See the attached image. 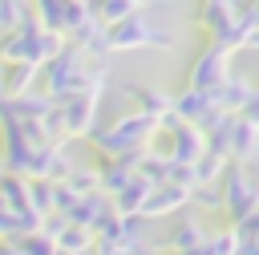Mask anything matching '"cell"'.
Wrapping results in <instances>:
<instances>
[{
    "label": "cell",
    "instance_id": "6da1fadb",
    "mask_svg": "<svg viewBox=\"0 0 259 255\" xmlns=\"http://www.w3.org/2000/svg\"><path fill=\"white\" fill-rule=\"evenodd\" d=\"M154 130H158V121L134 109V113H125L117 125H109V130L93 134V150H101L105 158H125V154L146 150V142L154 138Z\"/></svg>",
    "mask_w": 259,
    "mask_h": 255
},
{
    "label": "cell",
    "instance_id": "7a4b0ae2",
    "mask_svg": "<svg viewBox=\"0 0 259 255\" xmlns=\"http://www.w3.org/2000/svg\"><path fill=\"white\" fill-rule=\"evenodd\" d=\"M219 190H223V210L231 215V227L259 206V174L247 162L227 166V174L219 178Z\"/></svg>",
    "mask_w": 259,
    "mask_h": 255
},
{
    "label": "cell",
    "instance_id": "3957f363",
    "mask_svg": "<svg viewBox=\"0 0 259 255\" xmlns=\"http://www.w3.org/2000/svg\"><path fill=\"white\" fill-rule=\"evenodd\" d=\"M150 45L166 49V45H174V36H170V32H158V28H154L146 16H138V12L105 28V49H150Z\"/></svg>",
    "mask_w": 259,
    "mask_h": 255
},
{
    "label": "cell",
    "instance_id": "277c9868",
    "mask_svg": "<svg viewBox=\"0 0 259 255\" xmlns=\"http://www.w3.org/2000/svg\"><path fill=\"white\" fill-rule=\"evenodd\" d=\"M227 65H231V49L210 40V45L190 61V69H186V85H190V89H214L219 81H227Z\"/></svg>",
    "mask_w": 259,
    "mask_h": 255
},
{
    "label": "cell",
    "instance_id": "5b68a950",
    "mask_svg": "<svg viewBox=\"0 0 259 255\" xmlns=\"http://www.w3.org/2000/svg\"><path fill=\"white\" fill-rule=\"evenodd\" d=\"M101 85L105 81H97V85H89V89H81V93H73V97H65L61 101V117H65V134H73V138H85L89 134V125H93V105H97V97H101Z\"/></svg>",
    "mask_w": 259,
    "mask_h": 255
},
{
    "label": "cell",
    "instance_id": "8992f818",
    "mask_svg": "<svg viewBox=\"0 0 259 255\" xmlns=\"http://www.w3.org/2000/svg\"><path fill=\"white\" fill-rule=\"evenodd\" d=\"M190 198H194V190H190V186H182V182H158V186L146 194V202H142V215H138V219H158V215H170V210L186 206Z\"/></svg>",
    "mask_w": 259,
    "mask_h": 255
},
{
    "label": "cell",
    "instance_id": "52a82bcc",
    "mask_svg": "<svg viewBox=\"0 0 259 255\" xmlns=\"http://www.w3.org/2000/svg\"><path fill=\"white\" fill-rule=\"evenodd\" d=\"M210 93V101H214V109H223V113H243L247 109V101L255 97V89L243 81V77H227V81H219L214 89H206Z\"/></svg>",
    "mask_w": 259,
    "mask_h": 255
},
{
    "label": "cell",
    "instance_id": "ba28073f",
    "mask_svg": "<svg viewBox=\"0 0 259 255\" xmlns=\"http://www.w3.org/2000/svg\"><path fill=\"white\" fill-rule=\"evenodd\" d=\"M210 113H214V101H210L206 89H190V85H186L182 93H174V117H178V121L202 125Z\"/></svg>",
    "mask_w": 259,
    "mask_h": 255
},
{
    "label": "cell",
    "instance_id": "9c48e42d",
    "mask_svg": "<svg viewBox=\"0 0 259 255\" xmlns=\"http://www.w3.org/2000/svg\"><path fill=\"white\" fill-rule=\"evenodd\" d=\"M255 150H259V125L251 121V117H235V125H231V142H227V154L235 158V162H251L255 158Z\"/></svg>",
    "mask_w": 259,
    "mask_h": 255
},
{
    "label": "cell",
    "instance_id": "30bf717a",
    "mask_svg": "<svg viewBox=\"0 0 259 255\" xmlns=\"http://www.w3.org/2000/svg\"><path fill=\"white\" fill-rule=\"evenodd\" d=\"M206 235H210V231H206L198 219H182V223L170 231V251H174V255H182V251H198V247L206 243Z\"/></svg>",
    "mask_w": 259,
    "mask_h": 255
},
{
    "label": "cell",
    "instance_id": "8fae6325",
    "mask_svg": "<svg viewBox=\"0 0 259 255\" xmlns=\"http://www.w3.org/2000/svg\"><path fill=\"white\" fill-rule=\"evenodd\" d=\"M134 93V101H138V113H146V117H154V121H162V117H170L174 113V97L170 93H158V89H130Z\"/></svg>",
    "mask_w": 259,
    "mask_h": 255
},
{
    "label": "cell",
    "instance_id": "7c38bea8",
    "mask_svg": "<svg viewBox=\"0 0 259 255\" xmlns=\"http://www.w3.org/2000/svg\"><path fill=\"white\" fill-rule=\"evenodd\" d=\"M227 154H219V150H202V158L190 166L194 170V186H214L223 174H227Z\"/></svg>",
    "mask_w": 259,
    "mask_h": 255
},
{
    "label": "cell",
    "instance_id": "4fadbf2b",
    "mask_svg": "<svg viewBox=\"0 0 259 255\" xmlns=\"http://www.w3.org/2000/svg\"><path fill=\"white\" fill-rule=\"evenodd\" d=\"M53 243H57L61 255H89V247H93V231H85V227H77V223H65V231H61Z\"/></svg>",
    "mask_w": 259,
    "mask_h": 255
},
{
    "label": "cell",
    "instance_id": "5bb4252c",
    "mask_svg": "<svg viewBox=\"0 0 259 255\" xmlns=\"http://www.w3.org/2000/svg\"><path fill=\"white\" fill-rule=\"evenodd\" d=\"M89 8H93V20H97V24H105V28L138 12V4H134V0H93Z\"/></svg>",
    "mask_w": 259,
    "mask_h": 255
},
{
    "label": "cell",
    "instance_id": "9a60e30c",
    "mask_svg": "<svg viewBox=\"0 0 259 255\" xmlns=\"http://www.w3.org/2000/svg\"><path fill=\"white\" fill-rule=\"evenodd\" d=\"M239 247H243V235L235 227H223V231L206 235V255H239Z\"/></svg>",
    "mask_w": 259,
    "mask_h": 255
},
{
    "label": "cell",
    "instance_id": "2e32d148",
    "mask_svg": "<svg viewBox=\"0 0 259 255\" xmlns=\"http://www.w3.org/2000/svg\"><path fill=\"white\" fill-rule=\"evenodd\" d=\"M65 190H73L77 198H85V194H101L93 170H69V174H65Z\"/></svg>",
    "mask_w": 259,
    "mask_h": 255
},
{
    "label": "cell",
    "instance_id": "e0dca14e",
    "mask_svg": "<svg viewBox=\"0 0 259 255\" xmlns=\"http://www.w3.org/2000/svg\"><path fill=\"white\" fill-rule=\"evenodd\" d=\"M20 255H61V251L49 235L36 231V235H20Z\"/></svg>",
    "mask_w": 259,
    "mask_h": 255
},
{
    "label": "cell",
    "instance_id": "ac0fdd59",
    "mask_svg": "<svg viewBox=\"0 0 259 255\" xmlns=\"http://www.w3.org/2000/svg\"><path fill=\"white\" fill-rule=\"evenodd\" d=\"M97 255H146V251L138 247V235H134V239H105V243H97Z\"/></svg>",
    "mask_w": 259,
    "mask_h": 255
},
{
    "label": "cell",
    "instance_id": "d6986e66",
    "mask_svg": "<svg viewBox=\"0 0 259 255\" xmlns=\"http://www.w3.org/2000/svg\"><path fill=\"white\" fill-rule=\"evenodd\" d=\"M0 255H20V239H0Z\"/></svg>",
    "mask_w": 259,
    "mask_h": 255
},
{
    "label": "cell",
    "instance_id": "ffe728a7",
    "mask_svg": "<svg viewBox=\"0 0 259 255\" xmlns=\"http://www.w3.org/2000/svg\"><path fill=\"white\" fill-rule=\"evenodd\" d=\"M247 45H255V49H259V28H255V32L247 36Z\"/></svg>",
    "mask_w": 259,
    "mask_h": 255
}]
</instances>
